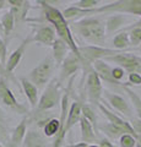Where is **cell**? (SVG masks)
<instances>
[{
    "label": "cell",
    "instance_id": "6da1fadb",
    "mask_svg": "<svg viewBox=\"0 0 141 147\" xmlns=\"http://www.w3.org/2000/svg\"><path fill=\"white\" fill-rule=\"evenodd\" d=\"M38 4H40V7H42L43 15L45 16V18L54 26L57 34L59 36V39H61L70 48L71 53L75 54L81 61V55L79 53V45H77L76 40L74 39V36L71 33L69 24H67L64 16H63L61 11H59L58 9L49 5V3L47 1H38Z\"/></svg>",
    "mask_w": 141,
    "mask_h": 147
},
{
    "label": "cell",
    "instance_id": "7a4b0ae2",
    "mask_svg": "<svg viewBox=\"0 0 141 147\" xmlns=\"http://www.w3.org/2000/svg\"><path fill=\"white\" fill-rule=\"evenodd\" d=\"M75 31L82 38L94 44L101 45L106 39V27L104 22L97 17H85L74 24Z\"/></svg>",
    "mask_w": 141,
    "mask_h": 147
},
{
    "label": "cell",
    "instance_id": "3957f363",
    "mask_svg": "<svg viewBox=\"0 0 141 147\" xmlns=\"http://www.w3.org/2000/svg\"><path fill=\"white\" fill-rule=\"evenodd\" d=\"M60 87L61 85L59 84L58 80H52L48 82L44 92L38 99V104L36 107L37 113H44L47 110L55 108L57 105L60 104L61 100V93H60Z\"/></svg>",
    "mask_w": 141,
    "mask_h": 147
},
{
    "label": "cell",
    "instance_id": "277c9868",
    "mask_svg": "<svg viewBox=\"0 0 141 147\" xmlns=\"http://www.w3.org/2000/svg\"><path fill=\"white\" fill-rule=\"evenodd\" d=\"M120 50H115L113 48H104L101 45H85L80 47L79 45V53L81 55V64L82 69H87L92 66V64L97 60H103L106 57L118 54Z\"/></svg>",
    "mask_w": 141,
    "mask_h": 147
},
{
    "label": "cell",
    "instance_id": "5b68a950",
    "mask_svg": "<svg viewBox=\"0 0 141 147\" xmlns=\"http://www.w3.org/2000/svg\"><path fill=\"white\" fill-rule=\"evenodd\" d=\"M54 66H55V63H54L53 57L48 55L34 69L30 71L27 80L32 82L36 87H43L45 85H48V82L53 75Z\"/></svg>",
    "mask_w": 141,
    "mask_h": 147
},
{
    "label": "cell",
    "instance_id": "8992f818",
    "mask_svg": "<svg viewBox=\"0 0 141 147\" xmlns=\"http://www.w3.org/2000/svg\"><path fill=\"white\" fill-rule=\"evenodd\" d=\"M101 12H120L141 16V0H118V1L98 6L92 10V13Z\"/></svg>",
    "mask_w": 141,
    "mask_h": 147
},
{
    "label": "cell",
    "instance_id": "52a82bcc",
    "mask_svg": "<svg viewBox=\"0 0 141 147\" xmlns=\"http://www.w3.org/2000/svg\"><path fill=\"white\" fill-rule=\"evenodd\" d=\"M103 61H112L118 64V67H121L124 71L130 74H139L141 72V58L131 53L119 52L118 54L109 55L103 59Z\"/></svg>",
    "mask_w": 141,
    "mask_h": 147
},
{
    "label": "cell",
    "instance_id": "ba28073f",
    "mask_svg": "<svg viewBox=\"0 0 141 147\" xmlns=\"http://www.w3.org/2000/svg\"><path fill=\"white\" fill-rule=\"evenodd\" d=\"M86 75V93H87L88 100L94 105H98L101 102L102 97V82L99 80V77L92 66L87 69H84V76Z\"/></svg>",
    "mask_w": 141,
    "mask_h": 147
},
{
    "label": "cell",
    "instance_id": "9c48e42d",
    "mask_svg": "<svg viewBox=\"0 0 141 147\" xmlns=\"http://www.w3.org/2000/svg\"><path fill=\"white\" fill-rule=\"evenodd\" d=\"M0 102H1L4 105H6V107L16 110V112L20 113V114L27 113V108L25 105H22L21 103L17 102V99L15 98V96H13L11 90L9 88L6 80L4 76H0Z\"/></svg>",
    "mask_w": 141,
    "mask_h": 147
},
{
    "label": "cell",
    "instance_id": "30bf717a",
    "mask_svg": "<svg viewBox=\"0 0 141 147\" xmlns=\"http://www.w3.org/2000/svg\"><path fill=\"white\" fill-rule=\"evenodd\" d=\"M31 42H32V34H28V36H27L26 38L21 42V44L19 45V47H17L15 50H13L10 57H9V59H7L6 63H5V66H4L6 75L11 74V72L17 67V65L20 64L21 59H22V57H24V54H25V52H26L27 45H28Z\"/></svg>",
    "mask_w": 141,
    "mask_h": 147
},
{
    "label": "cell",
    "instance_id": "8fae6325",
    "mask_svg": "<svg viewBox=\"0 0 141 147\" xmlns=\"http://www.w3.org/2000/svg\"><path fill=\"white\" fill-rule=\"evenodd\" d=\"M97 107L101 109V112L106 115V118L108 119V123H111V124H113V125H115V126H118L120 129V130H123L124 131V134H128V135H131L134 137V139H136V140H140L141 137L140 136H138L136 135V132L134 131V129L131 127V125H130V123H128V121H125L124 119H121L119 115H117L115 113H112L111 110H109L108 108H106V107H103L102 104H98Z\"/></svg>",
    "mask_w": 141,
    "mask_h": 147
},
{
    "label": "cell",
    "instance_id": "7c38bea8",
    "mask_svg": "<svg viewBox=\"0 0 141 147\" xmlns=\"http://www.w3.org/2000/svg\"><path fill=\"white\" fill-rule=\"evenodd\" d=\"M67 110H69V92H65L61 96V100H60V118H59L60 130L55 135V140H54L52 147H61L63 142H64V139H65L64 127H65V121L67 117Z\"/></svg>",
    "mask_w": 141,
    "mask_h": 147
},
{
    "label": "cell",
    "instance_id": "4fadbf2b",
    "mask_svg": "<svg viewBox=\"0 0 141 147\" xmlns=\"http://www.w3.org/2000/svg\"><path fill=\"white\" fill-rule=\"evenodd\" d=\"M80 67H82V64H81L80 59L77 58L75 54H72L70 52L69 55L65 58V60L61 64L60 77H59V80H58L59 84L61 85V82H64L65 80L69 79L70 76H72Z\"/></svg>",
    "mask_w": 141,
    "mask_h": 147
},
{
    "label": "cell",
    "instance_id": "5bb4252c",
    "mask_svg": "<svg viewBox=\"0 0 141 147\" xmlns=\"http://www.w3.org/2000/svg\"><path fill=\"white\" fill-rule=\"evenodd\" d=\"M7 4H10V12L12 13L13 20H15V25H20L21 22L26 20L27 12L31 9L30 1L26 0H7Z\"/></svg>",
    "mask_w": 141,
    "mask_h": 147
},
{
    "label": "cell",
    "instance_id": "9a60e30c",
    "mask_svg": "<svg viewBox=\"0 0 141 147\" xmlns=\"http://www.w3.org/2000/svg\"><path fill=\"white\" fill-rule=\"evenodd\" d=\"M92 69L94 70V72L98 75L99 80H104L108 84H112V85H115V86H129V85H124L121 82H117L112 76V67L108 65L106 61L103 60H97L92 64Z\"/></svg>",
    "mask_w": 141,
    "mask_h": 147
},
{
    "label": "cell",
    "instance_id": "2e32d148",
    "mask_svg": "<svg viewBox=\"0 0 141 147\" xmlns=\"http://www.w3.org/2000/svg\"><path fill=\"white\" fill-rule=\"evenodd\" d=\"M22 147H47L48 141L45 136L38 130H30L26 132L22 141Z\"/></svg>",
    "mask_w": 141,
    "mask_h": 147
},
{
    "label": "cell",
    "instance_id": "e0dca14e",
    "mask_svg": "<svg viewBox=\"0 0 141 147\" xmlns=\"http://www.w3.org/2000/svg\"><path fill=\"white\" fill-rule=\"evenodd\" d=\"M55 31L51 26H42L36 31L32 37V42H37L43 45H52L55 40Z\"/></svg>",
    "mask_w": 141,
    "mask_h": 147
},
{
    "label": "cell",
    "instance_id": "ac0fdd59",
    "mask_svg": "<svg viewBox=\"0 0 141 147\" xmlns=\"http://www.w3.org/2000/svg\"><path fill=\"white\" fill-rule=\"evenodd\" d=\"M106 97L108 99V102L111 103L112 107L114 109H117L119 113L124 114L126 117L133 115V112H131L129 104L125 102V99L123 97H120V96H118L115 93H111V92H106Z\"/></svg>",
    "mask_w": 141,
    "mask_h": 147
},
{
    "label": "cell",
    "instance_id": "d6986e66",
    "mask_svg": "<svg viewBox=\"0 0 141 147\" xmlns=\"http://www.w3.org/2000/svg\"><path fill=\"white\" fill-rule=\"evenodd\" d=\"M81 118V103L80 102H74L67 110V117L65 121V127H64V135L71 130V127L75 125L76 123H79Z\"/></svg>",
    "mask_w": 141,
    "mask_h": 147
},
{
    "label": "cell",
    "instance_id": "ffe728a7",
    "mask_svg": "<svg viewBox=\"0 0 141 147\" xmlns=\"http://www.w3.org/2000/svg\"><path fill=\"white\" fill-rule=\"evenodd\" d=\"M53 47V59H54V63L57 64V65H61L63 61L65 60V58L69 55V53L71 52L70 48L67 47V45L63 42L61 39L57 38L54 40V43L52 44Z\"/></svg>",
    "mask_w": 141,
    "mask_h": 147
},
{
    "label": "cell",
    "instance_id": "44dd1931",
    "mask_svg": "<svg viewBox=\"0 0 141 147\" xmlns=\"http://www.w3.org/2000/svg\"><path fill=\"white\" fill-rule=\"evenodd\" d=\"M20 81H21L22 88H24V92H25L27 99H28L31 107L36 108L38 104V90H37V87H36L32 82H30L27 79H25V77H22Z\"/></svg>",
    "mask_w": 141,
    "mask_h": 147
},
{
    "label": "cell",
    "instance_id": "7402d4cb",
    "mask_svg": "<svg viewBox=\"0 0 141 147\" xmlns=\"http://www.w3.org/2000/svg\"><path fill=\"white\" fill-rule=\"evenodd\" d=\"M26 132H27V118L25 117L20 121L19 125L15 127V130L12 131V134L10 136V144L16 147H20L25 139Z\"/></svg>",
    "mask_w": 141,
    "mask_h": 147
},
{
    "label": "cell",
    "instance_id": "603a6c76",
    "mask_svg": "<svg viewBox=\"0 0 141 147\" xmlns=\"http://www.w3.org/2000/svg\"><path fill=\"white\" fill-rule=\"evenodd\" d=\"M128 24V17L124 15H112L107 18L106 21V32L107 33H113L118 30H120L121 27H124V25Z\"/></svg>",
    "mask_w": 141,
    "mask_h": 147
},
{
    "label": "cell",
    "instance_id": "cb8c5ba5",
    "mask_svg": "<svg viewBox=\"0 0 141 147\" xmlns=\"http://www.w3.org/2000/svg\"><path fill=\"white\" fill-rule=\"evenodd\" d=\"M80 127H81V139H82V142H86V144H91V142L96 141V132H94L92 125L90 124V121L87 119H85L82 115L80 118Z\"/></svg>",
    "mask_w": 141,
    "mask_h": 147
},
{
    "label": "cell",
    "instance_id": "d4e9b609",
    "mask_svg": "<svg viewBox=\"0 0 141 147\" xmlns=\"http://www.w3.org/2000/svg\"><path fill=\"white\" fill-rule=\"evenodd\" d=\"M1 26H3V33H4V42L7 43V39L10 37L11 32L15 28V20H13V16L10 11L5 12L1 17Z\"/></svg>",
    "mask_w": 141,
    "mask_h": 147
},
{
    "label": "cell",
    "instance_id": "484cf974",
    "mask_svg": "<svg viewBox=\"0 0 141 147\" xmlns=\"http://www.w3.org/2000/svg\"><path fill=\"white\" fill-rule=\"evenodd\" d=\"M81 115L85 119H87L90 124L92 125L94 132H98V123H97V115L94 113V109L90 104H82L81 103Z\"/></svg>",
    "mask_w": 141,
    "mask_h": 147
},
{
    "label": "cell",
    "instance_id": "4316f807",
    "mask_svg": "<svg viewBox=\"0 0 141 147\" xmlns=\"http://www.w3.org/2000/svg\"><path fill=\"white\" fill-rule=\"evenodd\" d=\"M92 10H84V9H80L77 6H70V7L65 9L61 13H63V16H64L65 20H71V18H76V17H80V16L93 15Z\"/></svg>",
    "mask_w": 141,
    "mask_h": 147
},
{
    "label": "cell",
    "instance_id": "83f0119b",
    "mask_svg": "<svg viewBox=\"0 0 141 147\" xmlns=\"http://www.w3.org/2000/svg\"><path fill=\"white\" fill-rule=\"evenodd\" d=\"M112 43H113V49L120 50L121 52V49H125L130 45L129 33L128 32H120V33H118L114 38H113Z\"/></svg>",
    "mask_w": 141,
    "mask_h": 147
},
{
    "label": "cell",
    "instance_id": "f1b7e54d",
    "mask_svg": "<svg viewBox=\"0 0 141 147\" xmlns=\"http://www.w3.org/2000/svg\"><path fill=\"white\" fill-rule=\"evenodd\" d=\"M59 130H60V123H59V119L51 118L47 123H45V125L43 126V135L45 137L55 136L59 132Z\"/></svg>",
    "mask_w": 141,
    "mask_h": 147
},
{
    "label": "cell",
    "instance_id": "f546056e",
    "mask_svg": "<svg viewBox=\"0 0 141 147\" xmlns=\"http://www.w3.org/2000/svg\"><path fill=\"white\" fill-rule=\"evenodd\" d=\"M98 129H101L104 134L109 137H112V139H119L121 135H124V131L120 130L118 126L113 125L111 123L103 124V125H98Z\"/></svg>",
    "mask_w": 141,
    "mask_h": 147
},
{
    "label": "cell",
    "instance_id": "4dcf8cb0",
    "mask_svg": "<svg viewBox=\"0 0 141 147\" xmlns=\"http://www.w3.org/2000/svg\"><path fill=\"white\" fill-rule=\"evenodd\" d=\"M123 90L128 93V96L131 99V102H133V105L135 107L136 113H138V115H139V119H141V98L135 93L134 91H131L128 86H124V87H123Z\"/></svg>",
    "mask_w": 141,
    "mask_h": 147
},
{
    "label": "cell",
    "instance_id": "1f68e13d",
    "mask_svg": "<svg viewBox=\"0 0 141 147\" xmlns=\"http://www.w3.org/2000/svg\"><path fill=\"white\" fill-rule=\"evenodd\" d=\"M98 3V0H79V1H76L75 6L84 9V10H92V9L97 7Z\"/></svg>",
    "mask_w": 141,
    "mask_h": 147
},
{
    "label": "cell",
    "instance_id": "d6a6232c",
    "mask_svg": "<svg viewBox=\"0 0 141 147\" xmlns=\"http://www.w3.org/2000/svg\"><path fill=\"white\" fill-rule=\"evenodd\" d=\"M136 139H134L131 135L128 134H124L119 137V144L120 147H135L136 146Z\"/></svg>",
    "mask_w": 141,
    "mask_h": 147
},
{
    "label": "cell",
    "instance_id": "836d02e7",
    "mask_svg": "<svg viewBox=\"0 0 141 147\" xmlns=\"http://www.w3.org/2000/svg\"><path fill=\"white\" fill-rule=\"evenodd\" d=\"M129 40L131 45L141 44V28H134L129 33Z\"/></svg>",
    "mask_w": 141,
    "mask_h": 147
},
{
    "label": "cell",
    "instance_id": "e575fe53",
    "mask_svg": "<svg viewBox=\"0 0 141 147\" xmlns=\"http://www.w3.org/2000/svg\"><path fill=\"white\" fill-rule=\"evenodd\" d=\"M0 142L5 144L6 146L10 144V135H9L7 127L5 126V124H0Z\"/></svg>",
    "mask_w": 141,
    "mask_h": 147
},
{
    "label": "cell",
    "instance_id": "d590c367",
    "mask_svg": "<svg viewBox=\"0 0 141 147\" xmlns=\"http://www.w3.org/2000/svg\"><path fill=\"white\" fill-rule=\"evenodd\" d=\"M6 54H7L6 43L4 42V39L0 38V61H1L3 66H5V63H6Z\"/></svg>",
    "mask_w": 141,
    "mask_h": 147
},
{
    "label": "cell",
    "instance_id": "8d00e7d4",
    "mask_svg": "<svg viewBox=\"0 0 141 147\" xmlns=\"http://www.w3.org/2000/svg\"><path fill=\"white\" fill-rule=\"evenodd\" d=\"M124 70H123L121 67H114V69H112V76H113V79H114L117 82H120L121 79L124 77Z\"/></svg>",
    "mask_w": 141,
    "mask_h": 147
},
{
    "label": "cell",
    "instance_id": "74e56055",
    "mask_svg": "<svg viewBox=\"0 0 141 147\" xmlns=\"http://www.w3.org/2000/svg\"><path fill=\"white\" fill-rule=\"evenodd\" d=\"M131 127L134 129V131L136 132V135L140 136L141 135V119H136L134 118L133 120H131Z\"/></svg>",
    "mask_w": 141,
    "mask_h": 147
},
{
    "label": "cell",
    "instance_id": "f35d334b",
    "mask_svg": "<svg viewBox=\"0 0 141 147\" xmlns=\"http://www.w3.org/2000/svg\"><path fill=\"white\" fill-rule=\"evenodd\" d=\"M129 85H141L140 74H129Z\"/></svg>",
    "mask_w": 141,
    "mask_h": 147
},
{
    "label": "cell",
    "instance_id": "ab89813d",
    "mask_svg": "<svg viewBox=\"0 0 141 147\" xmlns=\"http://www.w3.org/2000/svg\"><path fill=\"white\" fill-rule=\"evenodd\" d=\"M98 146L99 147H114L112 142H109L107 139H102L101 141H99V145Z\"/></svg>",
    "mask_w": 141,
    "mask_h": 147
},
{
    "label": "cell",
    "instance_id": "60d3db41",
    "mask_svg": "<svg viewBox=\"0 0 141 147\" xmlns=\"http://www.w3.org/2000/svg\"><path fill=\"white\" fill-rule=\"evenodd\" d=\"M88 145L86 142H79V144H72V145H69L66 147H87Z\"/></svg>",
    "mask_w": 141,
    "mask_h": 147
},
{
    "label": "cell",
    "instance_id": "b9f144b4",
    "mask_svg": "<svg viewBox=\"0 0 141 147\" xmlns=\"http://www.w3.org/2000/svg\"><path fill=\"white\" fill-rule=\"evenodd\" d=\"M6 72H5V69H4V66L1 65V61H0V76H4L5 77Z\"/></svg>",
    "mask_w": 141,
    "mask_h": 147
},
{
    "label": "cell",
    "instance_id": "7bdbcfd3",
    "mask_svg": "<svg viewBox=\"0 0 141 147\" xmlns=\"http://www.w3.org/2000/svg\"><path fill=\"white\" fill-rule=\"evenodd\" d=\"M0 124H5V120H4V115H3L1 110H0Z\"/></svg>",
    "mask_w": 141,
    "mask_h": 147
},
{
    "label": "cell",
    "instance_id": "ee69618b",
    "mask_svg": "<svg viewBox=\"0 0 141 147\" xmlns=\"http://www.w3.org/2000/svg\"><path fill=\"white\" fill-rule=\"evenodd\" d=\"M5 5H6V1H5V0H0V10H1V9L5 6Z\"/></svg>",
    "mask_w": 141,
    "mask_h": 147
},
{
    "label": "cell",
    "instance_id": "f6af8a7d",
    "mask_svg": "<svg viewBox=\"0 0 141 147\" xmlns=\"http://www.w3.org/2000/svg\"><path fill=\"white\" fill-rule=\"evenodd\" d=\"M0 34H3V26H1V22H0Z\"/></svg>",
    "mask_w": 141,
    "mask_h": 147
},
{
    "label": "cell",
    "instance_id": "bcb514c9",
    "mask_svg": "<svg viewBox=\"0 0 141 147\" xmlns=\"http://www.w3.org/2000/svg\"><path fill=\"white\" fill-rule=\"evenodd\" d=\"M87 147H99V146H96V145H88Z\"/></svg>",
    "mask_w": 141,
    "mask_h": 147
},
{
    "label": "cell",
    "instance_id": "7dc6e473",
    "mask_svg": "<svg viewBox=\"0 0 141 147\" xmlns=\"http://www.w3.org/2000/svg\"><path fill=\"white\" fill-rule=\"evenodd\" d=\"M6 147H16V146H13V145H11V144H9Z\"/></svg>",
    "mask_w": 141,
    "mask_h": 147
},
{
    "label": "cell",
    "instance_id": "c3c4849f",
    "mask_svg": "<svg viewBox=\"0 0 141 147\" xmlns=\"http://www.w3.org/2000/svg\"><path fill=\"white\" fill-rule=\"evenodd\" d=\"M0 147H4V146H3V145H1V144H0Z\"/></svg>",
    "mask_w": 141,
    "mask_h": 147
}]
</instances>
